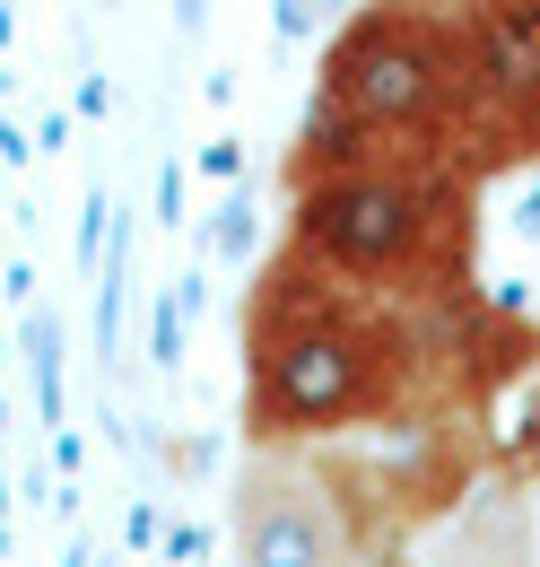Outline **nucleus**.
Masks as SVG:
<instances>
[{"label": "nucleus", "mask_w": 540, "mask_h": 567, "mask_svg": "<svg viewBox=\"0 0 540 567\" xmlns=\"http://www.w3.org/2000/svg\"><path fill=\"white\" fill-rule=\"evenodd\" d=\"M236 358H245L236 427L262 454L488 445L497 402L540 375V323L497 297L418 306L384 288H349L270 245L236 306Z\"/></svg>", "instance_id": "nucleus-1"}, {"label": "nucleus", "mask_w": 540, "mask_h": 567, "mask_svg": "<svg viewBox=\"0 0 540 567\" xmlns=\"http://www.w3.org/2000/svg\"><path fill=\"white\" fill-rule=\"evenodd\" d=\"M479 193L540 166V0H357L323 35L314 105Z\"/></svg>", "instance_id": "nucleus-2"}, {"label": "nucleus", "mask_w": 540, "mask_h": 567, "mask_svg": "<svg viewBox=\"0 0 540 567\" xmlns=\"http://www.w3.org/2000/svg\"><path fill=\"white\" fill-rule=\"evenodd\" d=\"M479 193L402 141L340 132L323 114L297 123L279 157V254L349 288H384L418 306L488 297L479 280Z\"/></svg>", "instance_id": "nucleus-3"}, {"label": "nucleus", "mask_w": 540, "mask_h": 567, "mask_svg": "<svg viewBox=\"0 0 540 567\" xmlns=\"http://www.w3.org/2000/svg\"><path fill=\"white\" fill-rule=\"evenodd\" d=\"M427 567H540V497L515 463H497L445 524Z\"/></svg>", "instance_id": "nucleus-4"}, {"label": "nucleus", "mask_w": 540, "mask_h": 567, "mask_svg": "<svg viewBox=\"0 0 540 567\" xmlns=\"http://www.w3.org/2000/svg\"><path fill=\"white\" fill-rule=\"evenodd\" d=\"M366 567H418V542H409V550H375Z\"/></svg>", "instance_id": "nucleus-5"}, {"label": "nucleus", "mask_w": 540, "mask_h": 567, "mask_svg": "<svg viewBox=\"0 0 540 567\" xmlns=\"http://www.w3.org/2000/svg\"><path fill=\"white\" fill-rule=\"evenodd\" d=\"M523 481H540V420H532V445H523V463H515Z\"/></svg>", "instance_id": "nucleus-6"}]
</instances>
